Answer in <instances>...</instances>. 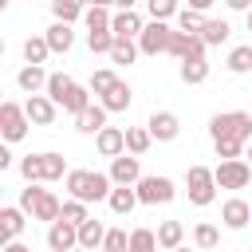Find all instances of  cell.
<instances>
[{
    "mask_svg": "<svg viewBox=\"0 0 252 252\" xmlns=\"http://www.w3.org/2000/svg\"><path fill=\"white\" fill-rule=\"evenodd\" d=\"M67 193L75 197V201H110V193H114V181H110V173H98V169H71L67 173Z\"/></svg>",
    "mask_w": 252,
    "mask_h": 252,
    "instance_id": "6da1fadb",
    "label": "cell"
},
{
    "mask_svg": "<svg viewBox=\"0 0 252 252\" xmlns=\"http://www.w3.org/2000/svg\"><path fill=\"white\" fill-rule=\"evenodd\" d=\"M209 134H213V146H217V142H240V146H248V142H252V114H248V110L213 114Z\"/></svg>",
    "mask_w": 252,
    "mask_h": 252,
    "instance_id": "7a4b0ae2",
    "label": "cell"
},
{
    "mask_svg": "<svg viewBox=\"0 0 252 252\" xmlns=\"http://www.w3.org/2000/svg\"><path fill=\"white\" fill-rule=\"evenodd\" d=\"M20 209H24L32 220H47V224H55V220L63 217V201H59L51 189H39V185L20 189Z\"/></svg>",
    "mask_w": 252,
    "mask_h": 252,
    "instance_id": "3957f363",
    "label": "cell"
},
{
    "mask_svg": "<svg viewBox=\"0 0 252 252\" xmlns=\"http://www.w3.org/2000/svg\"><path fill=\"white\" fill-rule=\"evenodd\" d=\"M185 185H189V201L193 205H213L217 201V173L205 165H189L185 169Z\"/></svg>",
    "mask_w": 252,
    "mask_h": 252,
    "instance_id": "277c9868",
    "label": "cell"
},
{
    "mask_svg": "<svg viewBox=\"0 0 252 252\" xmlns=\"http://www.w3.org/2000/svg\"><path fill=\"white\" fill-rule=\"evenodd\" d=\"M173 32H177V28H169L165 20H150V24L142 28V35H138V51H142V55H161V51H169Z\"/></svg>",
    "mask_w": 252,
    "mask_h": 252,
    "instance_id": "5b68a950",
    "label": "cell"
},
{
    "mask_svg": "<svg viewBox=\"0 0 252 252\" xmlns=\"http://www.w3.org/2000/svg\"><path fill=\"white\" fill-rule=\"evenodd\" d=\"M134 189H138V201H142V205H169V201L177 197V185H173L169 177H158V173L142 177Z\"/></svg>",
    "mask_w": 252,
    "mask_h": 252,
    "instance_id": "8992f818",
    "label": "cell"
},
{
    "mask_svg": "<svg viewBox=\"0 0 252 252\" xmlns=\"http://www.w3.org/2000/svg\"><path fill=\"white\" fill-rule=\"evenodd\" d=\"M28 126H32V118H28V110L20 102H0V134H4V142H20L28 134Z\"/></svg>",
    "mask_w": 252,
    "mask_h": 252,
    "instance_id": "52a82bcc",
    "label": "cell"
},
{
    "mask_svg": "<svg viewBox=\"0 0 252 252\" xmlns=\"http://www.w3.org/2000/svg\"><path fill=\"white\" fill-rule=\"evenodd\" d=\"M213 173H217V189H248V181H252V165H248L244 158L220 161Z\"/></svg>",
    "mask_w": 252,
    "mask_h": 252,
    "instance_id": "ba28073f",
    "label": "cell"
},
{
    "mask_svg": "<svg viewBox=\"0 0 252 252\" xmlns=\"http://www.w3.org/2000/svg\"><path fill=\"white\" fill-rule=\"evenodd\" d=\"M47 248L51 252H75L79 248V224H67L63 217L47 224Z\"/></svg>",
    "mask_w": 252,
    "mask_h": 252,
    "instance_id": "9c48e42d",
    "label": "cell"
},
{
    "mask_svg": "<svg viewBox=\"0 0 252 252\" xmlns=\"http://www.w3.org/2000/svg\"><path fill=\"white\" fill-rule=\"evenodd\" d=\"M146 130L154 134V142H173V138L181 134V122H177L173 110H154L150 122H146Z\"/></svg>",
    "mask_w": 252,
    "mask_h": 252,
    "instance_id": "30bf717a",
    "label": "cell"
},
{
    "mask_svg": "<svg viewBox=\"0 0 252 252\" xmlns=\"http://www.w3.org/2000/svg\"><path fill=\"white\" fill-rule=\"evenodd\" d=\"M94 150L102 154V158H122L126 154V130H118V126H102L98 134H94Z\"/></svg>",
    "mask_w": 252,
    "mask_h": 252,
    "instance_id": "8fae6325",
    "label": "cell"
},
{
    "mask_svg": "<svg viewBox=\"0 0 252 252\" xmlns=\"http://www.w3.org/2000/svg\"><path fill=\"white\" fill-rule=\"evenodd\" d=\"M169 55H177L181 63H185V59H205V39H201V35H189V32H173Z\"/></svg>",
    "mask_w": 252,
    "mask_h": 252,
    "instance_id": "7c38bea8",
    "label": "cell"
},
{
    "mask_svg": "<svg viewBox=\"0 0 252 252\" xmlns=\"http://www.w3.org/2000/svg\"><path fill=\"white\" fill-rule=\"evenodd\" d=\"M110 181H114V185H138V181H142V165H138V158H134V154L114 158V161H110Z\"/></svg>",
    "mask_w": 252,
    "mask_h": 252,
    "instance_id": "4fadbf2b",
    "label": "cell"
},
{
    "mask_svg": "<svg viewBox=\"0 0 252 252\" xmlns=\"http://www.w3.org/2000/svg\"><path fill=\"white\" fill-rule=\"evenodd\" d=\"M24 110H28V118L35 122V126H51L55 122V102L47 98V94H28V102H24Z\"/></svg>",
    "mask_w": 252,
    "mask_h": 252,
    "instance_id": "5bb4252c",
    "label": "cell"
},
{
    "mask_svg": "<svg viewBox=\"0 0 252 252\" xmlns=\"http://www.w3.org/2000/svg\"><path fill=\"white\" fill-rule=\"evenodd\" d=\"M220 220H224V228H244V224L252 220L248 201H244V197H228V201L220 205Z\"/></svg>",
    "mask_w": 252,
    "mask_h": 252,
    "instance_id": "9a60e30c",
    "label": "cell"
},
{
    "mask_svg": "<svg viewBox=\"0 0 252 252\" xmlns=\"http://www.w3.org/2000/svg\"><path fill=\"white\" fill-rule=\"evenodd\" d=\"M24 224H28V213H24L20 205H4V209H0V236H4V244L16 240V236L24 232Z\"/></svg>",
    "mask_w": 252,
    "mask_h": 252,
    "instance_id": "2e32d148",
    "label": "cell"
},
{
    "mask_svg": "<svg viewBox=\"0 0 252 252\" xmlns=\"http://www.w3.org/2000/svg\"><path fill=\"white\" fill-rule=\"evenodd\" d=\"M142 28H146V24H142V16H138L134 8H130V12H114V20H110V32H114L118 39H138Z\"/></svg>",
    "mask_w": 252,
    "mask_h": 252,
    "instance_id": "e0dca14e",
    "label": "cell"
},
{
    "mask_svg": "<svg viewBox=\"0 0 252 252\" xmlns=\"http://www.w3.org/2000/svg\"><path fill=\"white\" fill-rule=\"evenodd\" d=\"M47 71L43 67H35V63H24L20 67V75H16V83H20V91L24 94H39V91H47Z\"/></svg>",
    "mask_w": 252,
    "mask_h": 252,
    "instance_id": "ac0fdd59",
    "label": "cell"
},
{
    "mask_svg": "<svg viewBox=\"0 0 252 252\" xmlns=\"http://www.w3.org/2000/svg\"><path fill=\"white\" fill-rule=\"evenodd\" d=\"M106 205H110V213L130 217L142 201H138V189H134V185H114V193H110V201H106Z\"/></svg>",
    "mask_w": 252,
    "mask_h": 252,
    "instance_id": "d6986e66",
    "label": "cell"
},
{
    "mask_svg": "<svg viewBox=\"0 0 252 252\" xmlns=\"http://www.w3.org/2000/svg\"><path fill=\"white\" fill-rule=\"evenodd\" d=\"M106 114H110V110H106L102 102H91V106H87V110H83V114L75 118L79 134H98V130L106 126Z\"/></svg>",
    "mask_w": 252,
    "mask_h": 252,
    "instance_id": "ffe728a7",
    "label": "cell"
},
{
    "mask_svg": "<svg viewBox=\"0 0 252 252\" xmlns=\"http://www.w3.org/2000/svg\"><path fill=\"white\" fill-rule=\"evenodd\" d=\"M106 232H110V228H106L102 220H94V217H91L87 224H79V248H87V252L102 248V244H106Z\"/></svg>",
    "mask_w": 252,
    "mask_h": 252,
    "instance_id": "44dd1931",
    "label": "cell"
},
{
    "mask_svg": "<svg viewBox=\"0 0 252 252\" xmlns=\"http://www.w3.org/2000/svg\"><path fill=\"white\" fill-rule=\"evenodd\" d=\"M43 39H47V47H51V51H59V55L75 47V32H71V24H59V20L43 32Z\"/></svg>",
    "mask_w": 252,
    "mask_h": 252,
    "instance_id": "7402d4cb",
    "label": "cell"
},
{
    "mask_svg": "<svg viewBox=\"0 0 252 252\" xmlns=\"http://www.w3.org/2000/svg\"><path fill=\"white\" fill-rule=\"evenodd\" d=\"M158 244H161L165 252L181 248V244H185V224H181V220H161V224H158Z\"/></svg>",
    "mask_w": 252,
    "mask_h": 252,
    "instance_id": "603a6c76",
    "label": "cell"
},
{
    "mask_svg": "<svg viewBox=\"0 0 252 252\" xmlns=\"http://www.w3.org/2000/svg\"><path fill=\"white\" fill-rule=\"evenodd\" d=\"M130 98H134V91H130V87H126V83L118 79V83H114V87H110V91H106V94H102L98 102H102V106H106L110 114H118V110H126V106H130Z\"/></svg>",
    "mask_w": 252,
    "mask_h": 252,
    "instance_id": "cb8c5ba5",
    "label": "cell"
},
{
    "mask_svg": "<svg viewBox=\"0 0 252 252\" xmlns=\"http://www.w3.org/2000/svg\"><path fill=\"white\" fill-rule=\"evenodd\" d=\"M75 91V79L71 75H63V71H51V79H47V98L55 102V106H63V98Z\"/></svg>",
    "mask_w": 252,
    "mask_h": 252,
    "instance_id": "d4e9b609",
    "label": "cell"
},
{
    "mask_svg": "<svg viewBox=\"0 0 252 252\" xmlns=\"http://www.w3.org/2000/svg\"><path fill=\"white\" fill-rule=\"evenodd\" d=\"M150 142H154V134H150L146 126H126V154L142 158V154L150 150Z\"/></svg>",
    "mask_w": 252,
    "mask_h": 252,
    "instance_id": "484cf974",
    "label": "cell"
},
{
    "mask_svg": "<svg viewBox=\"0 0 252 252\" xmlns=\"http://www.w3.org/2000/svg\"><path fill=\"white\" fill-rule=\"evenodd\" d=\"M47 55H51V47H47V39H43V35H32V39H24V63H35V67H43V63H47Z\"/></svg>",
    "mask_w": 252,
    "mask_h": 252,
    "instance_id": "4316f807",
    "label": "cell"
},
{
    "mask_svg": "<svg viewBox=\"0 0 252 252\" xmlns=\"http://www.w3.org/2000/svg\"><path fill=\"white\" fill-rule=\"evenodd\" d=\"M43 158V181H63L71 169H67V161H63V154H55V150H47V154H39Z\"/></svg>",
    "mask_w": 252,
    "mask_h": 252,
    "instance_id": "83f0119b",
    "label": "cell"
},
{
    "mask_svg": "<svg viewBox=\"0 0 252 252\" xmlns=\"http://www.w3.org/2000/svg\"><path fill=\"white\" fill-rule=\"evenodd\" d=\"M51 16H55L59 24H75V20L87 16V12H83V0H51Z\"/></svg>",
    "mask_w": 252,
    "mask_h": 252,
    "instance_id": "f1b7e54d",
    "label": "cell"
},
{
    "mask_svg": "<svg viewBox=\"0 0 252 252\" xmlns=\"http://www.w3.org/2000/svg\"><path fill=\"white\" fill-rule=\"evenodd\" d=\"M209 20H205V12H197V8H181L177 12V32H189V35H201V28H205Z\"/></svg>",
    "mask_w": 252,
    "mask_h": 252,
    "instance_id": "f546056e",
    "label": "cell"
},
{
    "mask_svg": "<svg viewBox=\"0 0 252 252\" xmlns=\"http://www.w3.org/2000/svg\"><path fill=\"white\" fill-rule=\"evenodd\" d=\"M228 71L232 75H248L252 71V43H240L228 51Z\"/></svg>",
    "mask_w": 252,
    "mask_h": 252,
    "instance_id": "4dcf8cb0",
    "label": "cell"
},
{
    "mask_svg": "<svg viewBox=\"0 0 252 252\" xmlns=\"http://www.w3.org/2000/svg\"><path fill=\"white\" fill-rule=\"evenodd\" d=\"M228 20H209L205 28H201V39H205V47H217V43H224L228 39Z\"/></svg>",
    "mask_w": 252,
    "mask_h": 252,
    "instance_id": "1f68e13d",
    "label": "cell"
},
{
    "mask_svg": "<svg viewBox=\"0 0 252 252\" xmlns=\"http://www.w3.org/2000/svg\"><path fill=\"white\" fill-rule=\"evenodd\" d=\"M134 59H138V43H134V39H114V47H110V63L130 67Z\"/></svg>",
    "mask_w": 252,
    "mask_h": 252,
    "instance_id": "d6a6232c",
    "label": "cell"
},
{
    "mask_svg": "<svg viewBox=\"0 0 252 252\" xmlns=\"http://www.w3.org/2000/svg\"><path fill=\"white\" fill-rule=\"evenodd\" d=\"M205 79H209V63H205V59H185V63H181V83L197 87V83H205Z\"/></svg>",
    "mask_w": 252,
    "mask_h": 252,
    "instance_id": "836d02e7",
    "label": "cell"
},
{
    "mask_svg": "<svg viewBox=\"0 0 252 252\" xmlns=\"http://www.w3.org/2000/svg\"><path fill=\"white\" fill-rule=\"evenodd\" d=\"M87 106H91V87H79V83H75V91H71V94L63 98V110L79 118V114H83Z\"/></svg>",
    "mask_w": 252,
    "mask_h": 252,
    "instance_id": "e575fe53",
    "label": "cell"
},
{
    "mask_svg": "<svg viewBox=\"0 0 252 252\" xmlns=\"http://www.w3.org/2000/svg\"><path fill=\"white\" fill-rule=\"evenodd\" d=\"M158 232L154 228H134L130 232V252H158Z\"/></svg>",
    "mask_w": 252,
    "mask_h": 252,
    "instance_id": "d590c367",
    "label": "cell"
},
{
    "mask_svg": "<svg viewBox=\"0 0 252 252\" xmlns=\"http://www.w3.org/2000/svg\"><path fill=\"white\" fill-rule=\"evenodd\" d=\"M114 32L110 28H102V32H87V47L94 51V55H110V47H114Z\"/></svg>",
    "mask_w": 252,
    "mask_h": 252,
    "instance_id": "8d00e7d4",
    "label": "cell"
},
{
    "mask_svg": "<svg viewBox=\"0 0 252 252\" xmlns=\"http://www.w3.org/2000/svg\"><path fill=\"white\" fill-rule=\"evenodd\" d=\"M20 173H24L28 185H39V181H43V158H39V154H28V158L20 161Z\"/></svg>",
    "mask_w": 252,
    "mask_h": 252,
    "instance_id": "74e56055",
    "label": "cell"
},
{
    "mask_svg": "<svg viewBox=\"0 0 252 252\" xmlns=\"http://www.w3.org/2000/svg\"><path fill=\"white\" fill-rule=\"evenodd\" d=\"M193 244H197L201 252L217 248V244H220V232H217V224H197V228H193Z\"/></svg>",
    "mask_w": 252,
    "mask_h": 252,
    "instance_id": "f35d334b",
    "label": "cell"
},
{
    "mask_svg": "<svg viewBox=\"0 0 252 252\" xmlns=\"http://www.w3.org/2000/svg\"><path fill=\"white\" fill-rule=\"evenodd\" d=\"M114 83H118V75H114L110 67H98V71L91 75V94H98V98H102V94H106Z\"/></svg>",
    "mask_w": 252,
    "mask_h": 252,
    "instance_id": "ab89813d",
    "label": "cell"
},
{
    "mask_svg": "<svg viewBox=\"0 0 252 252\" xmlns=\"http://www.w3.org/2000/svg\"><path fill=\"white\" fill-rule=\"evenodd\" d=\"M63 220H67V224H87V220H91L87 201H75V197H71V201H63Z\"/></svg>",
    "mask_w": 252,
    "mask_h": 252,
    "instance_id": "60d3db41",
    "label": "cell"
},
{
    "mask_svg": "<svg viewBox=\"0 0 252 252\" xmlns=\"http://www.w3.org/2000/svg\"><path fill=\"white\" fill-rule=\"evenodd\" d=\"M146 8H150V20H165V24H169V16L181 12L177 0H146Z\"/></svg>",
    "mask_w": 252,
    "mask_h": 252,
    "instance_id": "b9f144b4",
    "label": "cell"
},
{
    "mask_svg": "<svg viewBox=\"0 0 252 252\" xmlns=\"http://www.w3.org/2000/svg\"><path fill=\"white\" fill-rule=\"evenodd\" d=\"M110 12L106 8H87V16H83V24H87V32H102V28H110Z\"/></svg>",
    "mask_w": 252,
    "mask_h": 252,
    "instance_id": "7bdbcfd3",
    "label": "cell"
},
{
    "mask_svg": "<svg viewBox=\"0 0 252 252\" xmlns=\"http://www.w3.org/2000/svg\"><path fill=\"white\" fill-rule=\"evenodd\" d=\"M102 252H130V236H126L122 228H110V232H106V244H102Z\"/></svg>",
    "mask_w": 252,
    "mask_h": 252,
    "instance_id": "ee69618b",
    "label": "cell"
},
{
    "mask_svg": "<svg viewBox=\"0 0 252 252\" xmlns=\"http://www.w3.org/2000/svg\"><path fill=\"white\" fill-rule=\"evenodd\" d=\"M224 4H228L232 12H248V8H252V0H224Z\"/></svg>",
    "mask_w": 252,
    "mask_h": 252,
    "instance_id": "f6af8a7d",
    "label": "cell"
},
{
    "mask_svg": "<svg viewBox=\"0 0 252 252\" xmlns=\"http://www.w3.org/2000/svg\"><path fill=\"white\" fill-rule=\"evenodd\" d=\"M8 165H12V150H8V146H0V169H8Z\"/></svg>",
    "mask_w": 252,
    "mask_h": 252,
    "instance_id": "bcb514c9",
    "label": "cell"
},
{
    "mask_svg": "<svg viewBox=\"0 0 252 252\" xmlns=\"http://www.w3.org/2000/svg\"><path fill=\"white\" fill-rule=\"evenodd\" d=\"M4 252H32V248H28V244H20V240H8V244H4Z\"/></svg>",
    "mask_w": 252,
    "mask_h": 252,
    "instance_id": "7dc6e473",
    "label": "cell"
},
{
    "mask_svg": "<svg viewBox=\"0 0 252 252\" xmlns=\"http://www.w3.org/2000/svg\"><path fill=\"white\" fill-rule=\"evenodd\" d=\"M217 0H189V8H197V12H205V8H213Z\"/></svg>",
    "mask_w": 252,
    "mask_h": 252,
    "instance_id": "c3c4849f",
    "label": "cell"
},
{
    "mask_svg": "<svg viewBox=\"0 0 252 252\" xmlns=\"http://www.w3.org/2000/svg\"><path fill=\"white\" fill-rule=\"evenodd\" d=\"M114 0H87V8H110Z\"/></svg>",
    "mask_w": 252,
    "mask_h": 252,
    "instance_id": "681fc988",
    "label": "cell"
},
{
    "mask_svg": "<svg viewBox=\"0 0 252 252\" xmlns=\"http://www.w3.org/2000/svg\"><path fill=\"white\" fill-rule=\"evenodd\" d=\"M114 4H118V12H130L134 8V0H114Z\"/></svg>",
    "mask_w": 252,
    "mask_h": 252,
    "instance_id": "f907efd6",
    "label": "cell"
},
{
    "mask_svg": "<svg viewBox=\"0 0 252 252\" xmlns=\"http://www.w3.org/2000/svg\"><path fill=\"white\" fill-rule=\"evenodd\" d=\"M173 252H193V248H185V244H181V248H173Z\"/></svg>",
    "mask_w": 252,
    "mask_h": 252,
    "instance_id": "816d5d0a",
    "label": "cell"
},
{
    "mask_svg": "<svg viewBox=\"0 0 252 252\" xmlns=\"http://www.w3.org/2000/svg\"><path fill=\"white\" fill-rule=\"evenodd\" d=\"M248 32H252V8H248Z\"/></svg>",
    "mask_w": 252,
    "mask_h": 252,
    "instance_id": "f5cc1de1",
    "label": "cell"
},
{
    "mask_svg": "<svg viewBox=\"0 0 252 252\" xmlns=\"http://www.w3.org/2000/svg\"><path fill=\"white\" fill-rule=\"evenodd\" d=\"M248 165H252V142H248Z\"/></svg>",
    "mask_w": 252,
    "mask_h": 252,
    "instance_id": "db71d44e",
    "label": "cell"
},
{
    "mask_svg": "<svg viewBox=\"0 0 252 252\" xmlns=\"http://www.w3.org/2000/svg\"><path fill=\"white\" fill-rule=\"evenodd\" d=\"M75 252H87V248H75Z\"/></svg>",
    "mask_w": 252,
    "mask_h": 252,
    "instance_id": "11a10c76",
    "label": "cell"
},
{
    "mask_svg": "<svg viewBox=\"0 0 252 252\" xmlns=\"http://www.w3.org/2000/svg\"><path fill=\"white\" fill-rule=\"evenodd\" d=\"M83 4H87V0H83Z\"/></svg>",
    "mask_w": 252,
    "mask_h": 252,
    "instance_id": "9f6ffc18",
    "label": "cell"
},
{
    "mask_svg": "<svg viewBox=\"0 0 252 252\" xmlns=\"http://www.w3.org/2000/svg\"><path fill=\"white\" fill-rule=\"evenodd\" d=\"M248 252H252V248H248Z\"/></svg>",
    "mask_w": 252,
    "mask_h": 252,
    "instance_id": "6f0895ef",
    "label": "cell"
}]
</instances>
